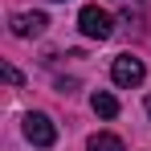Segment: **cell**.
Here are the masks:
<instances>
[{
  "label": "cell",
  "mask_w": 151,
  "mask_h": 151,
  "mask_svg": "<svg viewBox=\"0 0 151 151\" xmlns=\"http://www.w3.org/2000/svg\"><path fill=\"white\" fill-rule=\"evenodd\" d=\"M90 106H94V114H98V119H114V114H119V98H114V94H106V90H98V94L90 98Z\"/></svg>",
  "instance_id": "obj_5"
},
{
  "label": "cell",
  "mask_w": 151,
  "mask_h": 151,
  "mask_svg": "<svg viewBox=\"0 0 151 151\" xmlns=\"http://www.w3.org/2000/svg\"><path fill=\"white\" fill-rule=\"evenodd\" d=\"M110 78H114V86H139L143 78H147V70H143V61L139 57H131V53H123V57H114V65H110Z\"/></svg>",
  "instance_id": "obj_3"
},
{
  "label": "cell",
  "mask_w": 151,
  "mask_h": 151,
  "mask_svg": "<svg viewBox=\"0 0 151 151\" xmlns=\"http://www.w3.org/2000/svg\"><path fill=\"white\" fill-rule=\"evenodd\" d=\"M86 151H127V147H123V139H114V135H90Z\"/></svg>",
  "instance_id": "obj_6"
},
{
  "label": "cell",
  "mask_w": 151,
  "mask_h": 151,
  "mask_svg": "<svg viewBox=\"0 0 151 151\" xmlns=\"http://www.w3.org/2000/svg\"><path fill=\"white\" fill-rule=\"evenodd\" d=\"M78 29H82L86 37H94V41H106V37L114 33V17L102 12L98 4H86V8L78 12Z\"/></svg>",
  "instance_id": "obj_1"
},
{
  "label": "cell",
  "mask_w": 151,
  "mask_h": 151,
  "mask_svg": "<svg viewBox=\"0 0 151 151\" xmlns=\"http://www.w3.org/2000/svg\"><path fill=\"white\" fill-rule=\"evenodd\" d=\"M45 25H49V17H45V12H17L8 29H12L17 37H41Z\"/></svg>",
  "instance_id": "obj_4"
},
{
  "label": "cell",
  "mask_w": 151,
  "mask_h": 151,
  "mask_svg": "<svg viewBox=\"0 0 151 151\" xmlns=\"http://www.w3.org/2000/svg\"><path fill=\"white\" fill-rule=\"evenodd\" d=\"M25 139L33 143V147H53V143H57V127H53V119L41 114V110L25 114Z\"/></svg>",
  "instance_id": "obj_2"
},
{
  "label": "cell",
  "mask_w": 151,
  "mask_h": 151,
  "mask_svg": "<svg viewBox=\"0 0 151 151\" xmlns=\"http://www.w3.org/2000/svg\"><path fill=\"white\" fill-rule=\"evenodd\" d=\"M147 114H151V98H147Z\"/></svg>",
  "instance_id": "obj_7"
}]
</instances>
